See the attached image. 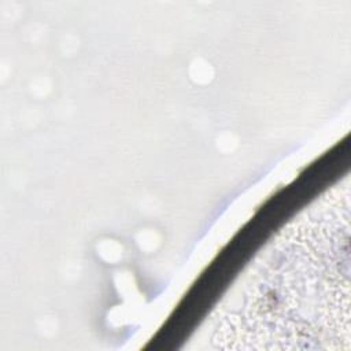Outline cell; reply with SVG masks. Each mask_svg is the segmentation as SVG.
Here are the masks:
<instances>
[{
  "instance_id": "cell-1",
  "label": "cell",
  "mask_w": 351,
  "mask_h": 351,
  "mask_svg": "<svg viewBox=\"0 0 351 351\" xmlns=\"http://www.w3.org/2000/svg\"><path fill=\"white\" fill-rule=\"evenodd\" d=\"M346 195L339 186L326 192L262 251L221 306L214 341H252V348L266 341H281V348L350 343Z\"/></svg>"
}]
</instances>
